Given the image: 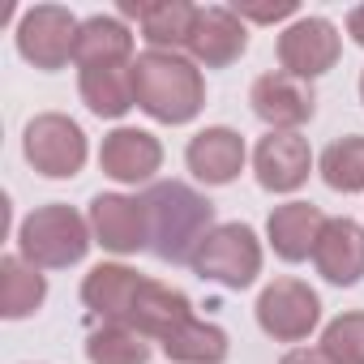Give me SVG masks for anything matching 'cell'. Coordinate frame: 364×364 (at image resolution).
Segmentation results:
<instances>
[{"instance_id": "1", "label": "cell", "mask_w": 364, "mask_h": 364, "mask_svg": "<svg viewBox=\"0 0 364 364\" xmlns=\"http://www.w3.org/2000/svg\"><path fill=\"white\" fill-rule=\"evenodd\" d=\"M141 202L150 219V253L167 266H189L202 240L219 228L210 198L185 180H154Z\"/></svg>"}, {"instance_id": "2", "label": "cell", "mask_w": 364, "mask_h": 364, "mask_svg": "<svg viewBox=\"0 0 364 364\" xmlns=\"http://www.w3.org/2000/svg\"><path fill=\"white\" fill-rule=\"evenodd\" d=\"M137 107L159 124H189L206 107V82L193 60L180 52H141L133 60Z\"/></svg>"}, {"instance_id": "3", "label": "cell", "mask_w": 364, "mask_h": 364, "mask_svg": "<svg viewBox=\"0 0 364 364\" xmlns=\"http://www.w3.org/2000/svg\"><path fill=\"white\" fill-rule=\"evenodd\" d=\"M90 245H95L90 219H82L65 202L31 210L22 219V228H18V253L39 270H69V266H77L86 257Z\"/></svg>"}, {"instance_id": "4", "label": "cell", "mask_w": 364, "mask_h": 364, "mask_svg": "<svg viewBox=\"0 0 364 364\" xmlns=\"http://www.w3.org/2000/svg\"><path fill=\"white\" fill-rule=\"evenodd\" d=\"M189 266H193V274H202L228 291H245L262 274V240L249 223H219L202 240V249L193 253Z\"/></svg>"}, {"instance_id": "5", "label": "cell", "mask_w": 364, "mask_h": 364, "mask_svg": "<svg viewBox=\"0 0 364 364\" xmlns=\"http://www.w3.org/2000/svg\"><path fill=\"white\" fill-rule=\"evenodd\" d=\"M22 150H26V163L48 180H73L86 167V133L77 120L60 112L35 116L22 133Z\"/></svg>"}, {"instance_id": "6", "label": "cell", "mask_w": 364, "mask_h": 364, "mask_svg": "<svg viewBox=\"0 0 364 364\" xmlns=\"http://www.w3.org/2000/svg\"><path fill=\"white\" fill-rule=\"evenodd\" d=\"M77 31H82V22L65 5H35L18 22V52H22V60H31L43 73L65 69L77 52Z\"/></svg>"}, {"instance_id": "7", "label": "cell", "mask_w": 364, "mask_h": 364, "mask_svg": "<svg viewBox=\"0 0 364 364\" xmlns=\"http://www.w3.org/2000/svg\"><path fill=\"white\" fill-rule=\"evenodd\" d=\"M321 321V300L300 279H274L257 296V326L274 343H304Z\"/></svg>"}, {"instance_id": "8", "label": "cell", "mask_w": 364, "mask_h": 364, "mask_svg": "<svg viewBox=\"0 0 364 364\" xmlns=\"http://www.w3.org/2000/svg\"><path fill=\"white\" fill-rule=\"evenodd\" d=\"M90 236L95 245H103L116 257L141 253L150 249V219H146V202L129 198V193H99L90 198Z\"/></svg>"}, {"instance_id": "9", "label": "cell", "mask_w": 364, "mask_h": 364, "mask_svg": "<svg viewBox=\"0 0 364 364\" xmlns=\"http://www.w3.org/2000/svg\"><path fill=\"white\" fill-rule=\"evenodd\" d=\"M249 103H253V116L262 124H270V133H296L317 112L313 82H300V77H291L283 69L262 73L253 82V90H249Z\"/></svg>"}, {"instance_id": "10", "label": "cell", "mask_w": 364, "mask_h": 364, "mask_svg": "<svg viewBox=\"0 0 364 364\" xmlns=\"http://www.w3.org/2000/svg\"><path fill=\"white\" fill-rule=\"evenodd\" d=\"M338 52H343L338 31L326 18H296L279 35V65H283V73H291L300 82L330 73L338 65Z\"/></svg>"}, {"instance_id": "11", "label": "cell", "mask_w": 364, "mask_h": 364, "mask_svg": "<svg viewBox=\"0 0 364 364\" xmlns=\"http://www.w3.org/2000/svg\"><path fill=\"white\" fill-rule=\"evenodd\" d=\"M253 171L266 193H296L313 171V150L300 133H266L253 150Z\"/></svg>"}, {"instance_id": "12", "label": "cell", "mask_w": 364, "mask_h": 364, "mask_svg": "<svg viewBox=\"0 0 364 364\" xmlns=\"http://www.w3.org/2000/svg\"><path fill=\"white\" fill-rule=\"evenodd\" d=\"M99 167L116 185H150L163 167V146L146 129H112L99 146Z\"/></svg>"}, {"instance_id": "13", "label": "cell", "mask_w": 364, "mask_h": 364, "mask_svg": "<svg viewBox=\"0 0 364 364\" xmlns=\"http://www.w3.org/2000/svg\"><path fill=\"white\" fill-rule=\"evenodd\" d=\"M198 5L189 0H124L120 5V18H137L141 26V39L150 43V52H180L189 48L193 39V26H198Z\"/></svg>"}, {"instance_id": "14", "label": "cell", "mask_w": 364, "mask_h": 364, "mask_svg": "<svg viewBox=\"0 0 364 364\" xmlns=\"http://www.w3.org/2000/svg\"><path fill=\"white\" fill-rule=\"evenodd\" d=\"M313 266L334 287L360 283L364 279V228L347 215L326 219V228L317 236V249H313Z\"/></svg>"}, {"instance_id": "15", "label": "cell", "mask_w": 364, "mask_h": 364, "mask_svg": "<svg viewBox=\"0 0 364 364\" xmlns=\"http://www.w3.org/2000/svg\"><path fill=\"white\" fill-rule=\"evenodd\" d=\"M249 48V31L245 22L236 18V9H223V5H210L198 14V26H193V39H189V56L193 65H206V69H228L245 56Z\"/></svg>"}, {"instance_id": "16", "label": "cell", "mask_w": 364, "mask_h": 364, "mask_svg": "<svg viewBox=\"0 0 364 364\" xmlns=\"http://www.w3.org/2000/svg\"><path fill=\"white\" fill-rule=\"evenodd\" d=\"M141 274L133 266H120V262H99L86 279H82V300L95 317L103 321H120L129 326V313L137 304V291H141Z\"/></svg>"}, {"instance_id": "17", "label": "cell", "mask_w": 364, "mask_h": 364, "mask_svg": "<svg viewBox=\"0 0 364 364\" xmlns=\"http://www.w3.org/2000/svg\"><path fill=\"white\" fill-rule=\"evenodd\" d=\"M185 163L189 171L202 180V185H232L245 167V137L228 124H215V129H202L189 150H185Z\"/></svg>"}, {"instance_id": "18", "label": "cell", "mask_w": 364, "mask_h": 364, "mask_svg": "<svg viewBox=\"0 0 364 364\" xmlns=\"http://www.w3.org/2000/svg\"><path fill=\"white\" fill-rule=\"evenodd\" d=\"M189 317H193V304H189L185 291H176V287H167V283L146 279L141 291H137V304H133V313H129V326H133L137 334L163 343V338H171L180 326H185Z\"/></svg>"}, {"instance_id": "19", "label": "cell", "mask_w": 364, "mask_h": 364, "mask_svg": "<svg viewBox=\"0 0 364 364\" xmlns=\"http://www.w3.org/2000/svg\"><path fill=\"white\" fill-rule=\"evenodd\" d=\"M321 228H326V215H321L317 206H309V202L274 206V210H270V219H266L270 249H274L283 262H304V257H313Z\"/></svg>"}, {"instance_id": "20", "label": "cell", "mask_w": 364, "mask_h": 364, "mask_svg": "<svg viewBox=\"0 0 364 364\" xmlns=\"http://www.w3.org/2000/svg\"><path fill=\"white\" fill-rule=\"evenodd\" d=\"M77 90H82V103L95 116H103V120H120L129 107H137L133 65H95V69H82Z\"/></svg>"}, {"instance_id": "21", "label": "cell", "mask_w": 364, "mask_h": 364, "mask_svg": "<svg viewBox=\"0 0 364 364\" xmlns=\"http://www.w3.org/2000/svg\"><path fill=\"white\" fill-rule=\"evenodd\" d=\"M77 69H95V65H133V35L120 18H86L77 31V52H73Z\"/></svg>"}, {"instance_id": "22", "label": "cell", "mask_w": 364, "mask_h": 364, "mask_svg": "<svg viewBox=\"0 0 364 364\" xmlns=\"http://www.w3.org/2000/svg\"><path fill=\"white\" fill-rule=\"evenodd\" d=\"M48 300V279L39 266H31L22 253H9L0 262V317L22 321L31 313H39Z\"/></svg>"}, {"instance_id": "23", "label": "cell", "mask_w": 364, "mask_h": 364, "mask_svg": "<svg viewBox=\"0 0 364 364\" xmlns=\"http://www.w3.org/2000/svg\"><path fill=\"white\" fill-rule=\"evenodd\" d=\"M163 351H167V360H176V364H223L228 351H232V343H228V334H223L219 326L189 317L171 338H163Z\"/></svg>"}, {"instance_id": "24", "label": "cell", "mask_w": 364, "mask_h": 364, "mask_svg": "<svg viewBox=\"0 0 364 364\" xmlns=\"http://www.w3.org/2000/svg\"><path fill=\"white\" fill-rule=\"evenodd\" d=\"M86 360L90 364H150V338L137 334L133 326L103 321L86 338Z\"/></svg>"}, {"instance_id": "25", "label": "cell", "mask_w": 364, "mask_h": 364, "mask_svg": "<svg viewBox=\"0 0 364 364\" xmlns=\"http://www.w3.org/2000/svg\"><path fill=\"white\" fill-rule=\"evenodd\" d=\"M321 180L334 193H364V137L360 133H347L326 146Z\"/></svg>"}, {"instance_id": "26", "label": "cell", "mask_w": 364, "mask_h": 364, "mask_svg": "<svg viewBox=\"0 0 364 364\" xmlns=\"http://www.w3.org/2000/svg\"><path fill=\"white\" fill-rule=\"evenodd\" d=\"M321 351L330 364H364V313H343L326 326Z\"/></svg>"}, {"instance_id": "27", "label": "cell", "mask_w": 364, "mask_h": 364, "mask_svg": "<svg viewBox=\"0 0 364 364\" xmlns=\"http://www.w3.org/2000/svg\"><path fill=\"white\" fill-rule=\"evenodd\" d=\"M236 18L245 22H262V26H270V22H283V18H296V0H279V5H249V0H236Z\"/></svg>"}, {"instance_id": "28", "label": "cell", "mask_w": 364, "mask_h": 364, "mask_svg": "<svg viewBox=\"0 0 364 364\" xmlns=\"http://www.w3.org/2000/svg\"><path fill=\"white\" fill-rule=\"evenodd\" d=\"M279 364H330V360H326L321 347H317V351H313V347H296V351H287Z\"/></svg>"}, {"instance_id": "29", "label": "cell", "mask_w": 364, "mask_h": 364, "mask_svg": "<svg viewBox=\"0 0 364 364\" xmlns=\"http://www.w3.org/2000/svg\"><path fill=\"white\" fill-rule=\"evenodd\" d=\"M347 35H351V39L364 48V5H355V9L347 14Z\"/></svg>"}, {"instance_id": "30", "label": "cell", "mask_w": 364, "mask_h": 364, "mask_svg": "<svg viewBox=\"0 0 364 364\" xmlns=\"http://www.w3.org/2000/svg\"><path fill=\"white\" fill-rule=\"evenodd\" d=\"M360 99H364V73H360Z\"/></svg>"}]
</instances>
